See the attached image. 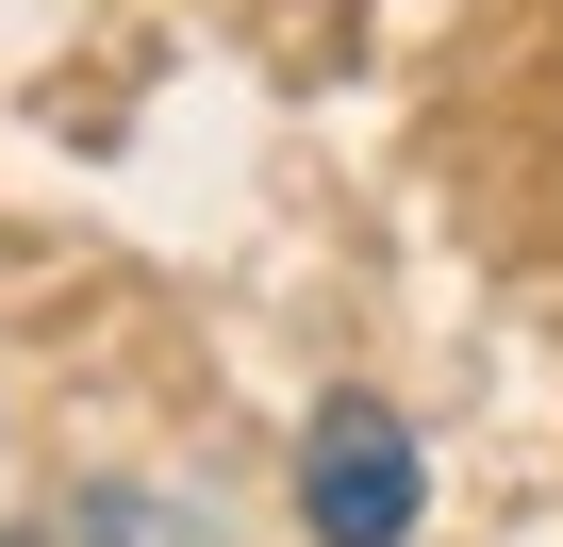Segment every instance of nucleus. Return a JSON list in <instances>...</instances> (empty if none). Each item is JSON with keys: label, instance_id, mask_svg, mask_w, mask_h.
<instances>
[{"label": "nucleus", "instance_id": "obj_1", "mask_svg": "<svg viewBox=\"0 0 563 547\" xmlns=\"http://www.w3.org/2000/svg\"><path fill=\"white\" fill-rule=\"evenodd\" d=\"M299 530L316 547H415L431 530V448L398 398H316L299 431Z\"/></svg>", "mask_w": 563, "mask_h": 547}]
</instances>
